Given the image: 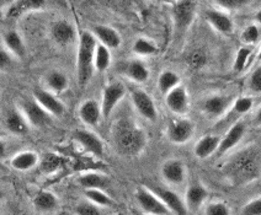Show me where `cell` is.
<instances>
[{"label": "cell", "instance_id": "1", "mask_svg": "<svg viewBox=\"0 0 261 215\" xmlns=\"http://www.w3.org/2000/svg\"><path fill=\"white\" fill-rule=\"evenodd\" d=\"M222 173L234 187L256 181L261 176V151L254 145L239 150L223 164Z\"/></svg>", "mask_w": 261, "mask_h": 215}, {"label": "cell", "instance_id": "2", "mask_svg": "<svg viewBox=\"0 0 261 215\" xmlns=\"http://www.w3.org/2000/svg\"><path fill=\"white\" fill-rule=\"evenodd\" d=\"M112 143L118 154L135 158L145 149L148 137L135 120L129 117H121L112 126Z\"/></svg>", "mask_w": 261, "mask_h": 215}, {"label": "cell", "instance_id": "3", "mask_svg": "<svg viewBox=\"0 0 261 215\" xmlns=\"http://www.w3.org/2000/svg\"><path fill=\"white\" fill-rule=\"evenodd\" d=\"M97 40L93 32L84 31L79 36L76 53V75L80 87H85L94 74V54Z\"/></svg>", "mask_w": 261, "mask_h": 215}, {"label": "cell", "instance_id": "4", "mask_svg": "<svg viewBox=\"0 0 261 215\" xmlns=\"http://www.w3.org/2000/svg\"><path fill=\"white\" fill-rule=\"evenodd\" d=\"M196 5L195 0H176L173 5V15L175 30L179 34L188 31L190 26L194 22L196 16Z\"/></svg>", "mask_w": 261, "mask_h": 215}, {"label": "cell", "instance_id": "5", "mask_svg": "<svg viewBox=\"0 0 261 215\" xmlns=\"http://www.w3.org/2000/svg\"><path fill=\"white\" fill-rule=\"evenodd\" d=\"M136 200H137L138 205L142 208V210L147 214L154 215H167L171 214L167 205L160 200L158 197L154 194L147 186L137 188L135 192Z\"/></svg>", "mask_w": 261, "mask_h": 215}, {"label": "cell", "instance_id": "6", "mask_svg": "<svg viewBox=\"0 0 261 215\" xmlns=\"http://www.w3.org/2000/svg\"><path fill=\"white\" fill-rule=\"evenodd\" d=\"M130 100L139 116L149 122H155L158 119V110L149 94L141 89H133L130 90Z\"/></svg>", "mask_w": 261, "mask_h": 215}, {"label": "cell", "instance_id": "7", "mask_svg": "<svg viewBox=\"0 0 261 215\" xmlns=\"http://www.w3.org/2000/svg\"><path fill=\"white\" fill-rule=\"evenodd\" d=\"M126 95V87L121 82L114 81L106 85L102 90L101 100V112L103 118H109L112 114L116 106L120 104L121 100Z\"/></svg>", "mask_w": 261, "mask_h": 215}, {"label": "cell", "instance_id": "8", "mask_svg": "<svg viewBox=\"0 0 261 215\" xmlns=\"http://www.w3.org/2000/svg\"><path fill=\"white\" fill-rule=\"evenodd\" d=\"M147 187L149 188V190L152 191V192L155 194L165 205H167L169 210L171 211V214L184 215L189 213L185 204V200H182L181 197H180L176 192H174L173 190H169V188L152 183L147 185Z\"/></svg>", "mask_w": 261, "mask_h": 215}, {"label": "cell", "instance_id": "9", "mask_svg": "<svg viewBox=\"0 0 261 215\" xmlns=\"http://www.w3.org/2000/svg\"><path fill=\"white\" fill-rule=\"evenodd\" d=\"M195 123L189 118H176L169 123L167 128L168 139L174 144H185L194 137Z\"/></svg>", "mask_w": 261, "mask_h": 215}, {"label": "cell", "instance_id": "10", "mask_svg": "<svg viewBox=\"0 0 261 215\" xmlns=\"http://www.w3.org/2000/svg\"><path fill=\"white\" fill-rule=\"evenodd\" d=\"M234 97L232 95H211L202 101L201 108L210 118H221L232 107Z\"/></svg>", "mask_w": 261, "mask_h": 215}, {"label": "cell", "instance_id": "11", "mask_svg": "<svg viewBox=\"0 0 261 215\" xmlns=\"http://www.w3.org/2000/svg\"><path fill=\"white\" fill-rule=\"evenodd\" d=\"M245 133H247V126H245V123L243 120H237L236 123H233L227 129L223 138H221L219 146L216 154L218 156H223L227 152H229L230 150L236 148L240 141H242Z\"/></svg>", "mask_w": 261, "mask_h": 215}, {"label": "cell", "instance_id": "12", "mask_svg": "<svg viewBox=\"0 0 261 215\" xmlns=\"http://www.w3.org/2000/svg\"><path fill=\"white\" fill-rule=\"evenodd\" d=\"M73 139L82 146L85 151L90 152L96 158H102L105 148H103L102 140L94 134L93 132L85 131V129H76L73 133Z\"/></svg>", "mask_w": 261, "mask_h": 215}, {"label": "cell", "instance_id": "13", "mask_svg": "<svg viewBox=\"0 0 261 215\" xmlns=\"http://www.w3.org/2000/svg\"><path fill=\"white\" fill-rule=\"evenodd\" d=\"M21 108L23 116L26 117L30 126L41 128V127L48 125L49 120H51V114L44 110L35 99L23 101Z\"/></svg>", "mask_w": 261, "mask_h": 215}, {"label": "cell", "instance_id": "14", "mask_svg": "<svg viewBox=\"0 0 261 215\" xmlns=\"http://www.w3.org/2000/svg\"><path fill=\"white\" fill-rule=\"evenodd\" d=\"M165 104L173 113L177 116H184L189 111V94L185 86L177 85L165 95Z\"/></svg>", "mask_w": 261, "mask_h": 215}, {"label": "cell", "instance_id": "15", "mask_svg": "<svg viewBox=\"0 0 261 215\" xmlns=\"http://www.w3.org/2000/svg\"><path fill=\"white\" fill-rule=\"evenodd\" d=\"M34 99L36 100L38 104L42 106L44 110L48 112L51 116L61 117L62 114L64 113V104L56 96L55 93H52V91L37 87V89L34 90Z\"/></svg>", "mask_w": 261, "mask_h": 215}, {"label": "cell", "instance_id": "16", "mask_svg": "<svg viewBox=\"0 0 261 215\" xmlns=\"http://www.w3.org/2000/svg\"><path fill=\"white\" fill-rule=\"evenodd\" d=\"M162 177L169 185L180 186L186 178L185 164L179 159H169L162 166Z\"/></svg>", "mask_w": 261, "mask_h": 215}, {"label": "cell", "instance_id": "17", "mask_svg": "<svg viewBox=\"0 0 261 215\" xmlns=\"http://www.w3.org/2000/svg\"><path fill=\"white\" fill-rule=\"evenodd\" d=\"M208 191L203 185L195 182L190 185L185 193V204L189 213H196L208 198Z\"/></svg>", "mask_w": 261, "mask_h": 215}, {"label": "cell", "instance_id": "18", "mask_svg": "<svg viewBox=\"0 0 261 215\" xmlns=\"http://www.w3.org/2000/svg\"><path fill=\"white\" fill-rule=\"evenodd\" d=\"M204 16H206L207 22L219 34L230 35L234 31V22L232 17L228 15L227 13H224V11L207 9Z\"/></svg>", "mask_w": 261, "mask_h": 215}, {"label": "cell", "instance_id": "19", "mask_svg": "<svg viewBox=\"0 0 261 215\" xmlns=\"http://www.w3.org/2000/svg\"><path fill=\"white\" fill-rule=\"evenodd\" d=\"M47 0H15L9 5L7 17L10 20H16L25 14L31 11H37L44 8Z\"/></svg>", "mask_w": 261, "mask_h": 215}, {"label": "cell", "instance_id": "20", "mask_svg": "<svg viewBox=\"0 0 261 215\" xmlns=\"http://www.w3.org/2000/svg\"><path fill=\"white\" fill-rule=\"evenodd\" d=\"M51 35L56 43L61 46H68L75 41L76 31L69 21L58 20L52 25Z\"/></svg>", "mask_w": 261, "mask_h": 215}, {"label": "cell", "instance_id": "21", "mask_svg": "<svg viewBox=\"0 0 261 215\" xmlns=\"http://www.w3.org/2000/svg\"><path fill=\"white\" fill-rule=\"evenodd\" d=\"M79 117L84 125L95 127L102 118L101 105L95 100H87L79 107Z\"/></svg>", "mask_w": 261, "mask_h": 215}, {"label": "cell", "instance_id": "22", "mask_svg": "<svg viewBox=\"0 0 261 215\" xmlns=\"http://www.w3.org/2000/svg\"><path fill=\"white\" fill-rule=\"evenodd\" d=\"M94 36L96 37L97 42L102 43L103 46H106L110 49H116L121 46V40L120 34L115 30L114 27L108 25H96L93 28Z\"/></svg>", "mask_w": 261, "mask_h": 215}, {"label": "cell", "instance_id": "23", "mask_svg": "<svg viewBox=\"0 0 261 215\" xmlns=\"http://www.w3.org/2000/svg\"><path fill=\"white\" fill-rule=\"evenodd\" d=\"M219 141H221V137L216 134H206L201 138L200 140L196 143L195 145V155L196 158L204 160L208 159L210 156L217 152V149L219 146Z\"/></svg>", "mask_w": 261, "mask_h": 215}, {"label": "cell", "instance_id": "24", "mask_svg": "<svg viewBox=\"0 0 261 215\" xmlns=\"http://www.w3.org/2000/svg\"><path fill=\"white\" fill-rule=\"evenodd\" d=\"M122 72L127 78L130 79L132 81L138 82V84H143L149 79L150 75L148 67L139 59H133L124 63Z\"/></svg>", "mask_w": 261, "mask_h": 215}, {"label": "cell", "instance_id": "25", "mask_svg": "<svg viewBox=\"0 0 261 215\" xmlns=\"http://www.w3.org/2000/svg\"><path fill=\"white\" fill-rule=\"evenodd\" d=\"M3 42H4L5 48L8 49L15 57L22 59L26 55V46L23 42L21 35L15 30H9L3 35Z\"/></svg>", "mask_w": 261, "mask_h": 215}, {"label": "cell", "instance_id": "26", "mask_svg": "<svg viewBox=\"0 0 261 215\" xmlns=\"http://www.w3.org/2000/svg\"><path fill=\"white\" fill-rule=\"evenodd\" d=\"M5 126H7L8 131L15 135H23L29 132L30 123L26 119L21 112L16 110H11L7 114L5 118Z\"/></svg>", "mask_w": 261, "mask_h": 215}, {"label": "cell", "instance_id": "27", "mask_svg": "<svg viewBox=\"0 0 261 215\" xmlns=\"http://www.w3.org/2000/svg\"><path fill=\"white\" fill-rule=\"evenodd\" d=\"M38 164V155L34 151H21L11 159V167L17 171H29Z\"/></svg>", "mask_w": 261, "mask_h": 215}, {"label": "cell", "instance_id": "28", "mask_svg": "<svg viewBox=\"0 0 261 215\" xmlns=\"http://www.w3.org/2000/svg\"><path fill=\"white\" fill-rule=\"evenodd\" d=\"M111 66V52L110 48L97 42L94 54V68L96 72L103 73Z\"/></svg>", "mask_w": 261, "mask_h": 215}, {"label": "cell", "instance_id": "29", "mask_svg": "<svg viewBox=\"0 0 261 215\" xmlns=\"http://www.w3.org/2000/svg\"><path fill=\"white\" fill-rule=\"evenodd\" d=\"M46 85L52 93L61 94L68 89L69 81H68L67 75L63 74V73L59 72V70H53L47 75Z\"/></svg>", "mask_w": 261, "mask_h": 215}, {"label": "cell", "instance_id": "30", "mask_svg": "<svg viewBox=\"0 0 261 215\" xmlns=\"http://www.w3.org/2000/svg\"><path fill=\"white\" fill-rule=\"evenodd\" d=\"M34 205L40 211L55 210L58 205L57 197L52 192H49V191H41L35 197Z\"/></svg>", "mask_w": 261, "mask_h": 215}, {"label": "cell", "instance_id": "31", "mask_svg": "<svg viewBox=\"0 0 261 215\" xmlns=\"http://www.w3.org/2000/svg\"><path fill=\"white\" fill-rule=\"evenodd\" d=\"M180 85V76L173 70H164L158 78V89L163 95H167L170 90Z\"/></svg>", "mask_w": 261, "mask_h": 215}, {"label": "cell", "instance_id": "32", "mask_svg": "<svg viewBox=\"0 0 261 215\" xmlns=\"http://www.w3.org/2000/svg\"><path fill=\"white\" fill-rule=\"evenodd\" d=\"M108 177L97 172H88L78 178V183L84 190L87 188H103L108 186Z\"/></svg>", "mask_w": 261, "mask_h": 215}, {"label": "cell", "instance_id": "33", "mask_svg": "<svg viewBox=\"0 0 261 215\" xmlns=\"http://www.w3.org/2000/svg\"><path fill=\"white\" fill-rule=\"evenodd\" d=\"M133 52L141 57H149V55H154L158 52V46L153 42L152 40L145 37H139L135 41L132 46Z\"/></svg>", "mask_w": 261, "mask_h": 215}, {"label": "cell", "instance_id": "34", "mask_svg": "<svg viewBox=\"0 0 261 215\" xmlns=\"http://www.w3.org/2000/svg\"><path fill=\"white\" fill-rule=\"evenodd\" d=\"M84 194L88 200L93 202L97 207H110L112 205V199L102 191V188H87Z\"/></svg>", "mask_w": 261, "mask_h": 215}, {"label": "cell", "instance_id": "35", "mask_svg": "<svg viewBox=\"0 0 261 215\" xmlns=\"http://www.w3.org/2000/svg\"><path fill=\"white\" fill-rule=\"evenodd\" d=\"M253 99L249 96H244L239 97V99H234L230 108H232V113L236 114V116H244V114H247L253 108Z\"/></svg>", "mask_w": 261, "mask_h": 215}, {"label": "cell", "instance_id": "36", "mask_svg": "<svg viewBox=\"0 0 261 215\" xmlns=\"http://www.w3.org/2000/svg\"><path fill=\"white\" fill-rule=\"evenodd\" d=\"M251 51L249 47H242L238 52H237L236 59H234V64H233V70L236 73H242L243 70H245L248 63H249V58L251 57Z\"/></svg>", "mask_w": 261, "mask_h": 215}, {"label": "cell", "instance_id": "37", "mask_svg": "<svg viewBox=\"0 0 261 215\" xmlns=\"http://www.w3.org/2000/svg\"><path fill=\"white\" fill-rule=\"evenodd\" d=\"M211 2L217 4L219 8L224 9V10L237 11L249 7L254 0H211Z\"/></svg>", "mask_w": 261, "mask_h": 215}, {"label": "cell", "instance_id": "38", "mask_svg": "<svg viewBox=\"0 0 261 215\" xmlns=\"http://www.w3.org/2000/svg\"><path fill=\"white\" fill-rule=\"evenodd\" d=\"M242 38L243 42L247 46H253L259 41L260 38V31L259 27L256 25H249L244 28V31L242 32Z\"/></svg>", "mask_w": 261, "mask_h": 215}, {"label": "cell", "instance_id": "39", "mask_svg": "<svg viewBox=\"0 0 261 215\" xmlns=\"http://www.w3.org/2000/svg\"><path fill=\"white\" fill-rule=\"evenodd\" d=\"M204 214L207 215H229L230 209L223 202H212L204 209Z\"/></svg>", "mask_w": 261, "mask_h": 215}, {"label": "cell", "instance_id": "40", "mask_svg": "<svg viewBox=\"0 0 261 215\" xmlns=\"http://www.w3.org/2000/svg\"><path fill=\"white\" fill-rule=\"evenodd\" d=\"M75 213L80 215H97L100 214V209L96 204L89 200V202H83L76 205Z\"/></svg>", "mask_w": 261, "mask_h": 215}, {"label": "cell", "instance_id": "41", "mask_svg": "<svg viewBox=\"0 0 261 215\" xmlns=\"http://www.w3.org/2000/svg\"><path fill=\"white\" fill-rule=\"evenodd\" d=\"M242 214L244 215H261V197H257L250 202H248L242 209Z\"/></svg>", "mask_w": 261, "mask_h": 215}, {"label": "cell", "instance_id": "42", "mask_svg": "<svg viewBox=\"0 0 261 215\" xmlns=\"http://www.w3.org/2000/svg\"><path fill=\"white\" fill-rule=\"evenodd\" d=\"M249 89L255 94H261V66L251 73L249 78Z\"/></svg>", "mask_w": 261, "mask_h": 215}, {"label": "cell", "instance_id": "43", "mask_svg": "<svg viewBox=\"0 0 261 215\" xmlns=\"http://www.w3.org/2000/svg\"><path fill=\"white\" fill-rule=\"evenodd\" d=\"M189 63L190 66L194 68H201L206 63V55L203 52L195 51L189 55Z\"/></svg>", "mask_w": 261, "mask_h": 215}, {"label": "cell", "instance_id": "44", "mask_svg": "<svg viewBox=\"0 0 261 215\" xmlns=\"http://www.w3.org/2000/svg\"><path fill=\"white\" fill-rule=\"evenodd\" d=\"M13 66V57L8 49H0V70H8Z\"/></svg>", "mask_w": 261, "mask_h": 215}, {"label": "cell", "instance_id": "45", "mask_svg": "<svg viewBox=\"0 0 261 215\" xmlns=\"http://www.w3.org/2000/svg\"><path fill=\"white\" fill-rule=\"evenodd\" d=\"M254 123H255V126L261 127V106H260L259 108H257L256 113H255V117H254Z\"/></svg>", "mask_w": 261, "mask_h": 215}, {"label": "cell", "instance_id": "46", "mask_svg": "<svg viewBox=\"0 0 261 215\" xmlns=\"http://www.w3.org/2000/svg\"><path fill=\"white\" fill-rule=\"evenodd\" d=\"M5 156H7V144L0 140V159L5 158Z\"/></svg>", "mask_w": 261, "mask_h": 215}, {"label": "cell", "instance_id": "47", "mask_svg": "<svg viewBox=\"0 0 261 215\" xmlns=\"http://www.w3.org/2000/svg\"><path fill=\"white\" fill-rule=\"evenodd\" d=\"M10 4V0H0V11Z\"/></svg>", "mask_w": 261, "mask_h": 215}, {"label": "cell", "instance_id": "48", "mask_svg": "<svg viewBox=\"0 0 261 215\" xmlns=\"http://www.w3.org/2000/svg\"><path fill=\"white\" fill-rule=\"evenodd\" d=\"M255 20H256V21L259 23H261V9L259 11H257L256 14H255Z\"/></svg>", "mask_w": 261, "mask_h": 215}, {"label": "cell", "instance_id": "49", "mask_svg": "<svg viewBox=\"0 0 261 215\" xmlns=\"http://www.w3.org/2000/svg\"><path fill=\"white\" fill-rule=\"evenodd\" d=\"M3 198H4V192H3V191L0 190V202H2Z\"/></svg>", "mask_w": 261, "mask_h": 215}, {"label": "cell", "instance_id": "50", "mask_svg": "<svg viewBox=\"0 0 261 215\" xmlns=\"http://www.w3.org/2000/svg\"><path fill=\"white\" fill-rule=\"evenodd\" d=\"M257 59L261 62V47H260V49H259V53H257Z\"/></svg>", "mask_w": 261, "mask_h": 215}, {"label": "cell", "instance_id": "51", "mask_svg": "<svg viewBox=\"0 0 261 215\" xmlns=\"http://www.w3.org/2000/svg\"><path fill=\"white\" fill-rule=\"evenodd\" d=\"M165 2H168V3H175V2H176V0H165Z\"/></svg>", "mask_w": 261, "mask_h": 215}]
</instances>
